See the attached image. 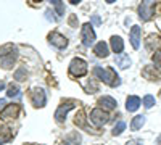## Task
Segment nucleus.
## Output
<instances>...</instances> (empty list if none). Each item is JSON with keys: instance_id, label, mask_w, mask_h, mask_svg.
I'll return each instance as SVG.
<instances>
[{"instance_id": "nucleus-1", "label": "nucleus", "mask_w": 161, "mask_h": 145, "mask_svg": "<svg viewBox=\"0 0 161 145\" xmlns=\"http://www.w3.org/2000/svg\"><path fill=\"white\" fill-rule=\"evenodd\" d=\"M93 74H95L100 81H103L105 84H108L111 87H116V86L121 84V79H119V76L116 74V71L113 68H100V66H97V68H93Z\"/></svg>"}, {"instance_id": "nucleus-2", "label": "nucleus", "mask_w": 161, "mask_h": 145, "mask_svg": "<svg viewBox=\"0 0 161 145\" xmlns=\"http://www.w3.org/2000/svg\"><path fill=\"white\" fill-rule=\"evenodd\" d=\"M69 74L74 77H82L87 74V63L82 58H73L69 63Z\"/></svg>"}, {"instance_id": "nucleus-3", "label": "nucleus", "mask_w": 161, "mask_h": 145, "mask_svg": "<svg viewBox=\"0 0 161 145\" xmlns=\"http://www.w3.org/2000/svg\"><path fill=\"white\" fill-rule=\"evenodd\" d=\"M31 102H32L34 107H37V108L45 107V103H47V94H45V90L40 89V87H34L32 92H31Z\"/></svg>"}, {"instance_id": "nucleus-4", "label": "nucleus", "mask_w": 161, "mask_h": 145, "mask_svg": "<svg viewBox=\"0 0 161 145\" xmlns=\"http://www.w3.org/2000/svg\"><path fill=\"white\" fill-rule=\"evenodd\" d=\"M90 121L97 127H102V126H105L106 123L110 121V116L102 108H95V110H92V113H90Z\"/></svg>"}, {"instance_id": "nucleus-5", "label": "nucleus", "mask_w": 161, "mask_h": 145, "mask_svg": "<svg viewBox=\"0 0 161 145\" xmlns=\"http://www.w3.org/2000/svg\"><path fill=\"white\" fill-rule=\"evenodd\" d=\"M74 107H76V102H74V100H66V102H63L60 107H58V110L55 111V120H57V123H64L68 111H69L71 108H74Z\"/></svg>"}, {"instance_id": "nucleus-6", "label": "nucleus", "mask_w": 161, "mask_h": 145, "mask_svg": "<svg viewBox=\"0 0 161 145\" xmlns=\"http://www.w3.org/2000/svg\"><path fill=\"white\" fill-rule=\"evenodd\" d=\"M80 36H82V42L86 47H90L95 41V32H93V26L90 23H86L80 29Z\"/></svg>"}, {"instance_id": "nucleus-7", "label": "nucleus", "mask_w": 161, "mask_h": 145, "mask_svg": "<svg viewBox=\"0 0 161 145\" xmlns=\"http://www.w3.org/2000/svg\"><path fill=\"white\" fill-rule=\"evenodd\" d=\"M153 7H155V2H150V0H147L143 2L140 7H139V16L143 20V21H148L153 15Z\"/></svg>"}, {"instance_id": "nucleus-8", "label": "nucleus", "mask_w": 161, "mask_h": 145, "mask_svg": "<svg viewBox=\"0 0 161 145\" xmlns=\"http://www.w3.org/2000/svg\"><path fill=\"white\" fill-rule=\"evenodd\" d=\"M19 111H21L19 105H8L5 110L0 111V118L2 120H13V118H18Z\"/></svg>"}, {"instance_id": "nucleus-9", "label": "nucleus", "mask_w": 161, "mask_h": 145, "mask_svg": "<svg viewBox=\"0 0 161 145\" xmlns=\"http://www.w3.org/2000/svg\"><path fill=\"white\" fill-rule=\"evenodd\" d=\"M48 41H50L52 45H55L58 48H64L66 45H68V39H66L64 36H61V34H58V32L48 34Z\"/></svg>"}, {"instance_id": "nucleus-10", "label": "nucleus", "mask_w": 161, "mask_h": 145, "mask_svg": "<svg viewBox=\"0 0 161 145\" xmlns=\"http://www.w3.org/2000/svg\"><path fill=\"white\" fill-rule=\"evenodd\" d=\"M140 28L139 26H132V29H130V44L134 48H139L140 47Z\"/></svg>"}, {"instance_id": "nucleus-11", "label": "nucleus", "mask_w": 161, "mask_h": 145, "mask_svg": "<svg viewBox=\"0 0 161 145\" xmlns=\"http://www.w3.org/2000/svg\"><path fill=\"white\" fill-rule=\"evenodd\" d=\"M11 139H13V131L10 127H5V126L0 127V145L10 142Z\"/></svg>"}, {"instance_id": "nucleus-12", "label": "nucleus", "mask_w": 161, "mask_h": 145, "mask_svg": "<svg viewBox=\"0 0 161 145\" xmlns=\"http://www.w3.org/2000/svg\"><path fill=\"white\" fill-rule=\"evenodd\" d=\"M93 53H95L97 57H100V58H105V57H108V53H110V50H108V45H106L105 42H98V44L95 45V48H93Z\"/></svg>"}, {"instance_id": "nucleus-13", "label": "nucleus", "mask_w": 161, "mask_h": 145, "mask_svg": "<svg viewBox=\"0 0 161 145\" xmlns=\"http://www.w3.org/2000/svg\"><path fill=\"white\" fill-rule=\"evenodd\" d=\"M111 48L114 53H121V52L124 50V42H123V39H121L119 36H113L111 37Z\"/></svg>"}, {"instance_id": "nucleus-14", "label": "nucleus", "mask_w": 161, "mask_h": 145, "mask_svg": "<svg viewBox=\"0 0 161 145\" xmlns=\"http://www.w3.org/2000/svg\"><path fill=\"white\" fill-rule=\"evenodd\" d=\"M140 103H142V102H140L139 97L130 95V97L127 98V102H126V108H127V111H136V110H139Z\"/></svg>"}, {"instance_id": "nucleus-15", "label": "nucleus", "mask_w": 161, "mask_h": 145, "mask_svg": "<svg viewBox=\"0 0 161 145\" xmlns=\"http://www.w3.org/2000/svg\"><path fill=\"white\" fill-rule=\"evenodd\" d=\"M142 74H143L147 79H150V81H156V79H159V77H161L159 71H155V70H153V66H147V68L142 71Z\"/></svg>"}, {"instance_id": "nucleus-16", "label": "nucleus", "mask_w": 161, "mask_h": 145, "mask_svg": "<svg viewBox=\"0 0 161 145\" xmlns=\"http://www.w3.org/2000/svg\"><path fill=\"white\" fill-rule=\"evenodd\" d=\"M116 63H118L119 68L126 70V68L130 66V58H129V55H126V53H121V55L116 57Z\"/></svg>"}, {"instance_id": "nucleus-17", "label": "nucleus", "mask_w": 161, "mask_h": 145, "mask_svg": "<svg viewBox=\"0 0 161 145\" xmlns=\"http://www.w3.org/2000/svg\"><path fill=\"white\" fill-rule=\"evenodd\" d=\"M80 136L77 134V132H71L68 137L64 139V142H63V145H80Z\"/></svg>"}, {"instance_id": "nucleus-18", "label": "nucleus", "mask_w": 161, "mask_h": 145, "mask_svg": "<svg viewBox=\"0 0 161 145\" xmlns=\"http://www.w3.org/2000/svg\"><path fill=\"white\" fill-rule=\"evenodd\" d=\"M98 103L102 105V107L108 108V110H113V108H116V100H114L113 97H102V98L98 100Z\"/></svg>"}, {"instance_id": "nucleus-19", "label": "nucleus", "mask_w": 161, "mask_h": 145, "mask_svg": "<svg viewBox=\"0 0 161 145\" xmlns=\"http://www.w3.org/2000/svg\"><path fill=\"white\" fill-rule=\"evenodd\" d=\"M143 124H145V116H143V114H139V116H136V118L132 120L130 129H132V131H139Z\"/></svg>"}, {"instance_id": "nucleus-20", "label": "nucleus", "mask_w": 161, "mask_h": 145, "mask_svg": "<svg viewBox=\"0 0 161 145\" xmlns=\"http://www.w3.org/2000/svg\"><path fill=\"white\" fill-rule=\"evenodd\" d=\"M13 61H15V55H13V53H10L8 57L7 55L5 57H0V64H2L5 70H8V68L13 66Z\"/></svg>"}, {"instance_id": "nucleus-21", "label": "nucleus", "mask_w": 161, "mask_h": 145, "mask_svg": "<svg viewBox=\"0 0 161 145\" xmlns=\"http://www.w3.org/2000/svg\"><path fill=\"white\" fill-rule=\"evenodd\" d=\"M124 129H126V123H124V121H119V123L113 127V136H121Z\"/></svg>"}, {"instance_id": "nucleus-22", "label": "nucleus", "mask_w": 161, "mask_h": 145, "mask_svg": "<svg viewBox=\"0 0 161 145\" xmlns=\"http://www.w3.org/2000/svg\"><path fill=\"white\" fill-rule=\"evenodd\" d=\"M74 123H76L77 126H80V127H86V118H84V113H82V111H79V113L76 114Z\"/></svg>"}, {"instance_id": "nucleus-23", "label": "nucleus", "mask_w": 161, "mask_h": 145, "mask_svg": "<svg viewBox=\"0 0 161 145\" xmlns=\"http://www.w3.org/2000/svg\"><path fill=\"white\" fill-rule=\"evenodd\" d=\"M7 95L8 97H19V87L18 86H10L8 87V92H7Z\"/></svg>"}, {"instance_id": "nucleus-24", "label": "nucleus", "mask_w": 161, "mask_h": 145, "mask_svg": "<svg viewBox=\"0 0 161 145\" xmlns=\"http://www.w3.org/2000/svg\"><path fill=\"white\" fill-rule=\"evenodd\" d=\"M52 5L57 8V13H58L60 16H61L63 13H64V5H63V3L60 2V0H52Z\"/></svg>"}, {"instance_id": "nucleus-25", "label": "nucleus", "mask_w": 161, "mask_h": 145, "mask_svg": "<svg viewBox=\"0 0 161 145\" xmlns=\"http://www.w3.org/2000/svg\"><path fill=\"white\" fill-rule=\"evenodd\" d=\"M143 105H145V108H152L155 105V97L153 95H145L143 97Z\"/></svg>"}, {"instance_id": "nucleus-26", "label": "nucleus", "mask_w": 161, "mask_h": 145, "mask_svg": "<svg viewBox=\"0 0 161 145\" xmlns=\"http://www.w3.org/2000/svg\"><path fill=\"white\" fill-rule=\"evenodd\" d=\"M153 63H155V66L161 68V50H156L153 53Z\"/></svg>"}, {"instance_id": "nucleus-27", "label": "nucleus", "mask_w": 161, "mask_h": 145, "mask_svg": "<svg viewBox=\"0 0 161 145\" xmlns=\"http://www.w3.org/2000/svg\"><path fill=\"white\" fill-rule=\"evenodd\" d=\"M126 145H143V140H142V139H132V140H129Z\"/></svg>"}, {"instance_id": "nucleus-28", "label": "nucleus", "mask_w": 161, "mask_h": 145, "mask_svg": "<svg viewBox=\"0 0 161 145\" xmlns=\"http://www.w3.org/2000/svg\"><path fill=\"white\" fill-rule=\"evenodd\" d=\"M23 76H24V70H19V71L16 73V79H18V81H23V79H21Z\"/></svg>"}, {"instance_id": "nucleus-29", "label": "nucleus", "mask_w": 161, "mask_h": 145, "mask_svg": "<svg viewBox=\"0 0 161 145\" xmlns=\"http://www.w3.org/2000/svg\"><path fill=\"white\" fill-rule=\"evenodd\" d=\"M92 21L95 23V24H100V18H98V16H93V18H92Z\"/></svg>"}, {"instance_id": "nucleus-30", "label": "nucleus", "mask_w": 161, "mask_h": 145, "mask_svg": "<svg viewBox=\"0 0 161 145\" xmlns=\"http://www.w3.org/2000/svg\"><path fill=\"white\" fill-rule=\"evenodd\" d=\"M156 145H161V134H159V137L156 139Z\"/></svg>"}, {"instance_id": "nucleus-31", "label": "nucleus", "mask_w": 161, "mask_h": 145, "mask_svg": "<svg viewBox=\"0 0 161 145\" xmlns=\"http://www.w3.org/2000/svg\"><path fill=\"white\" fill-rule=\"evenodd\" d=\"M3 87H5V84H3V82H2V81H0V90H2V89H3Z\"/></svg>"}, {"instance_id": "nucleus-32", "label": "nucleus", "mask_w": 161, "mask_h": 145, "mask_svg": "<svg viewBox=\"0 0 161 145\" xmlns=\"http://www.w3.org/2000/svg\"><path fill=\"white\" fill-rule=\"evenodd\" d=\"M24 145H32V143H24Z\"/></svg>"}, {"instance_id": "nucleus-33", "label": "nucleus", "mask_w": 161, "mask_h": 145, "mask_svg": "<svg viewBox=\"0 0 161 145\" xmlns=\"http://www.w3.org/2000/svg\"><path fill=\"white\" fill-rule=\"evenodd\" d=\"M97 145H102V143H97Z\"/></svg>"}]
</instances>
